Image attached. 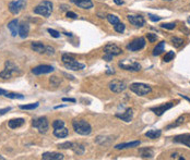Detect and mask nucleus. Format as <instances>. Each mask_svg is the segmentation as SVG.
Returning <instances> with one entry per match:
<instances>
[{
	"label": "nucleus",
	"instance_id": "obj_1",
	"mask_svg": "<svg viewBox=\"0 0 190 160\" xmlns=\"http://www.w3.org/2000/svg\"><path fill=\"white\" fill-rule=\"evenodd\" d=\"M72 127L74 132L80 134V135H90L91 132H92V127H91L90 123L85 120H74L72 123Z\"/></svg>",
	"mask_w": 190,
	"mask_h": 160
},
{
	"label": "nucleus",
	"instance_id": "obj_22",
	"mask_svg": "<svg viewBox=\"0 0 190 160\" xmlns=\"http://www.w3.org/2000/svg\"><path fill=\"white\" fill-rule=\"evenodd\" d=\"M29 32H30V26H29L27 23H22V24L19 25V35H20L22 38L27 37Z\"/></svg>",
	"mask_w": 190,
	"mask_h": 160
},
{
	"label": "nucleus",
	"instance_id": "obj_15",
	"mask_svg": "<svg viewBox=\"0 0 190 160\" xmlns=\"http://www.w3.org/2000/svg\"><path fill=\"white\" fill-rule=\"evenodd\" d=\"M72 3H74L76 6L82 9H91L93 8V2L92 0H70Z\"/></svg>",
	"mask_w": 190,
	"mask_h": 160
},
{
	"label": "nucleus",
	"instance_id": "obj_17",
	"mask_svg": "<svg viewBox=\"0 0 190 160\" xmlns=\"http://www.w3.org/2000/svg\"><path fill=\"white\" fill-rule=\"evenodd\" d=\"M140 144H141L140 141H134V142H130V143H122V144H118V145L115 146V149L120 150V149H127V148L138 147Z\"/></svg>",
	"mask_w": 190,
	"mask_h": 160
},
{
	"label": "nucleus",
	"instance_id": "obj_48",
	"mask_svg": "<svg viewBox=\"0 0 190 160\" xmlns=\"http://www.w3.org/2000/svg\"><path fill=\"white\" fill-rule=\"evenodd\" d=\"M62 101H69V103H76L74 98H62Z\"/></svg>",
	"mask_w": 190,
	"mask_h": 160
},
{
	"label": "nucleus",
	"instance_id": "obj_13",
	"mask_svg": "<svg viewBox=\"0 0 190 160\" xmlns=\"http://www.w3.org/2000/svg\"><path fill=\"white\" fill-rule=\"evenodd\" d=\"M104 51H105V54H112V56H119L122 54V50L115 44H107L104 47Z\"/></svg>",
	"mask_w": 190,
	"mask_h": 160
},
{
	"label": "nucleus",
	"instance_id": "obj_51",
	"mask_svg": "<svg viewBox=\"0 0 190 160\" xmlns=\"http://www.w3.org/2000/svg\"><path fill=\"white\" fill-rule=\"evenodd\" d=\"M180 96H181V97H184V98H185V99H187V100H188V101H190V98H188V97H186V96H184V95H180Z\"/></svg>",
	"mask_w": 190,
	"mask_h": 160
},
{
	"label": "nucleus",
	"instance_id": "obj_28",
	"mask_svg": "<svg viewBox=\"0 0 190 160\" xmlns=\"http://www.w3.org/2000/svg\"><path fill=\"white\" fill-rule=\"evenodd\" d=\"M164 47H165V42H158V44L155 46V48L153 49V56H160V54L164 51Z\"/></svg>",
	"mask_w": 190,
	"mask_h": 160
},
{
	"label": "nucleus",
	"instance_id": "obj_24",
	"mask_svg": "<svg viewBox=\"0 0 190 160\" xmlns=\"http://www.w3.org/2000/svg\"><path fill=\"white\" fill-rule=\"evenodd\" d=\"M139 155L141 158H149V159H151V158H153L154 153L151 148H141V149H139Z\"/></svg>",
	"mask_w": 190,
	"mask_h": 160
},
{
	"label": "nucleus",
	"instance_id": "obj_25",
	"mask_svg": "<svg viewBox=\"0 0 190 160\" xmlns=\"http://www.w3.org/2000/svg\"><path fill=\"white\" fill-rule=\"evenodd\" d=\"M31 47H32V49H33L34 51L38 52V54H44V52H45V49H46L45 46L39 42H32V45H31Z\"/></svg>",
	"mask_w": 190,
	"mask_h": 160
},
{
	"label": "nucleus",
	"instance_id": "obj_5",
	"mask_svg": "<svg viewBox=\"0 0 190 160\" xmlns=\"http://www.w3.org/2000/svg\"><path fill=\"white\" fill-rule=\"evenodd\" d=\"M32 125H33V127L37 129L39 133H42V134L46 133L49 129L48 120H47L45 117H41V118L34 119L33 122H32Z\"/></svg>",
	"mask_w": 190,
	"mask_h": 160
},
{
	"label": "nucleus",
	"instance_id": "obj_3",
	"mask_svg": "<svg viewBox=\"0 0 190 160\" xmlns=\"http://www.w3.org/2000/svg\"><path fill=\"white\" fill-rule=\"evenodd\" d=\"M34 13H36V14L39 15H43V16H45V18H48L49 15L51 14V11H53V3L50 1H42V2H39L35 8H34Z\"/></svg>",
	"mask_w": 190,
	"mask_h": 160
},
{
	"label": "nucleus",
	"instance_id": "obj_46",
	"mask_svg": "<svg viewBox=\"0 0 190 160\" xmlns=\"http://www.w3.org/2000/svg\"><path fill=\"white\" fill-rule=\"evenodd\" d=\"M11 110V108L10 107H7V108H5V109H0V115H3L6 112H8V111H10Z\"/></svg>",
	"mask_w": 190,
	"mask_h": 160
},
{
	"label": "nucleus",
	"instance_id": "obj_27",
	"mask_svg": "<svg viewBox=\"0 0 190 160\" xmlns=\"http://www.w3.org/2000/svg\"><path fill=\"white\" fill-rule=\"evenodd\" d=\"M71 149L78 155H83L84 154V150H85L84 146L82 145V144H78V143H73Z\"/></svg>",
	"mask_w": 190,
	"mask_h": 160
},
{
	"label": "nucleus",
	"instance_id": "obj_33",
	"mask_svg": "<svg viewBox=\"0 0 190 160\" xmlns=\"http://www.w3.org/2000/svg\"><path fill=\"white\" fill-rule=\"evenodd\" d=\"M174 58H175V52L174 51H168L167 54H165V56H164L163 60L164 62H169V61L174 60Z\"/></svg>",
	"mask_w": 190,
	"mask_h": 160
},
{
	"label": "nucleus",
	"instance_id": "obj_53",
	"mask_svg": "<svg viewBox=\"0 0 190 160\" xmlns=\"http://www.w3.org/2000/svg\"><path fill=\"white\" fill-rule=\"evenodd\" d=\"M188 23L190 24V18H188Z\"/></svg>",
	"mask_w": 190,
	"mask_h": 160
},
{
	"label": "nucleus",
	"instance_id": "obj_36",
	"mask_svg": "<svg viewBox=\"0 0 190 160\" xmlns=\"http://www.w3.org/2000/svg\"><path fill=\"white\" fill-rule=\"evenodd\" d=\"M65 127V122L62 120H55L53 122V127L54 129H59V127Z\"/></svg>",
	"mask_w": 190,
	"mask_h": 160
},
{
	"label": "nucleus",
	"instance_id": "obj_42",
	"mask_svg": "<svg viewBox=\"0 0 190 160\" xmlns=\"http://www.w3.org/2000/svg\"><path fill=\"white\" fill-rule=\"evenodd\" d=\"M45 51L47 52V54H49V56H50V54H55V49L53 48V47H50V46H47V47H46V49H45Z\"/></svg>",
	"mask_w": 190,
	"mask_h": 160
},
{
	"label": "nucleus",
	"instance_id": "obj_54",
	"mask_svg": "<svg viewBox=\"0 0 190 160\" xmlns=\"http://www.w3.org/2000/svg\"><path fill=\"white\" fill-rule=\"evenodd\" d=\"M166 1H173V0H166Z\"/></svg>",
	"mask_w": 190,
	"mask_h": 160
},
{
	"label": "nucleus",
	"instance_id": "obj_47",
	"mask_svg": "<svg viewBox=\"0 0 190 160\" xmlns=\"http://www.w3.org/2000/svg\"><path fill=\"white\" fill-rule=\"evenodd\" d=\"M113 57H114V56H112V54H106L105 56H104V60H106V61H112Z\"/></svg>",
	"mask_w": 190,
	"mask_h": 160
},
{
	"label": "nucleus",
	"instance_id": "obj_9",
	"mask_svg": "<svg viewBox=\"0 0 190 160\" xmlns=\"http://www.w3.org/2000/svg\"><path fill=\"white\" fill-rule=\"evenodd\" d=\"M144 46L145 39L143 37H139V38H136V39H133L132 42H130L129 45L127 46V49L130 50V51H139V50L144 48Z\"/></svg>",
	"mask_w": 190,
	"mask_h": 160
},
{
	"label": "nucleus",
	"instance_id": "obj_20",
	"mask_svg": "<svg viewBox=\"0 0 190 160\" xmlns=\"http://www.w3.org/2000/svg\"><path fill=\"white\" fill-rule=\"evenodd\" d=\"M8 28H9V31L11 32V34H12V36H17L19 34V21L18 20H12V21L9 22V24H8Z\"/></svg>",
	"mask_w": 190,
	"mask_h": 160
},
{
	"label": "nucleus",
	"instance_id": "obj_26",
	"mask_svg": "<svg viewBox=\"0 0 190 160\" xmlns=\"http://www.w3.org/2000/svg\"><path fill=\"white\" fill-rule=\"evenodd\" d=\"M162 134V131L161 130H150L148 131L146 133H145V136L148 137V138H151V139H156L158 138Z\"/></svg>",
	"mask_w": 190,
	"mask_h": 160
},
{
	"label": "nucleus",
	"instance_id": "obj_29",
	"mask_svg": "<svg viewBox=\"0 0 190 160\" xmlns=\"http://www.w3.org/2000/svg\"><path fill=\"white\" fill-rule=\"evenodd\" d=\"M5 96L7 98H10V99H24V96L21 95V94H17V93H6Z\"/></svg>",
	"mask_w": 190,
	"mask_h": 160
},
{
	"label": "nucleus",
	"instance_id": "obj_44",
	"mask_svg": "<svg viewBox=\"0 0 190 160\" xmlns=\"http://www.w3.org/2000/svg\"><path fill=\"white\" fill-rule=\"evenodd\" d=\"M170 158H172V159H185L184 156H181V155L177 154V153H175V154H173L172 156H170Z\"/></svg>",
	"mask_w": 190,
	"mask_h": 160
},
{
	"label": "nucleus",
	"instance_id": "obj_40",
	"mask_svg": "<svg viewBox=\"0 0 190 160\" xmlns=\"http://www.w3.org/2000/svg\"><path fill=\"white\" fill-rule=\"evenodd\" d=\"M146 37H148V40L150 42H154L157 40V36L156 34H152V33H149L148 35H146Z\"/></svg>",
	"mask_w": 190,
	"mask_h": 160
},
{
	"label": "nucleus",
	"instance_id": "obj_43",
	"mask_svg": "<svg viewBox=\"0 0 190 160\" xmlns=\"http://www.w3.org/2000/svg\"><path fill=\"white\" fill-rule=\"evenodd\" d=\"M149 16H150V20H151V21H153V22L160 21L161 19H162L161 16H157V15H153V14H150Z\"/></svg>",
	"mask_w": 190,
	"mask_h": 160
},
{
	"label": "nucleus",
	"instance_id": "obj_18",
	"mask_svg": "<svg viewBox=\"0 0 190 160\" xmlns=\"http://www.w3.org/2000/svg\"><path fill=\"white\" fill-rule=\"evenodd\" d=\"M42 159L44 160H61L63 159V155L59 153H45L42 155Z\"/></svg>",
	"mask_w": 190,
	"mask_h": 160
},
{
	"label": "nucleus",
	"instance_id": "obj_10",
	"mask_svg": "<svg viewBox=\"0 0 190 160\" xmlns=\"http://www.w3.org/2000/svg\"><path fill=\"white\" fill-rule=\"evenodd\" d=\"M108 86L109 89L114 93H121L127 88L126 83L122 81H119V80H113L112 82H109Z\"/></svg>",
	"mask_w": 190,
	"mask_h": 160
},
{
	"label": "nucleus",
	"instance_id": "obj_30",
	"mask_svg": "<svg viewBox=\"0 0 190 160\" xmlns=\"http://www.w3.org/2000/svg\"><path fill=\"white\" fill-rule=\"evenodd\" d=\"M38 106H39V103H30V105H21L20 108H21L22 110H34V109H36Z\"/></svg>",
	"mask_w": 190,
	"mask_h": 160
},
{
	"label": "nucleus",
	"instance_id": "obj_45",
	"mask_svg": "<svg viewBox=\"0 0 190 160\" xmlns=\"http://www.w3.org/2000/svg\"><path fill=\"white\" fill-rule=\"evenodd\" d=\"M67 16L70 18V19H77L78 18V15H77L74 12H71V11H68V12H67Z\"/></svg>",
	"mask_w": 190,
	"mask_h": 160
},
{
	"label": "nucleus",
	"instance_id": "obj_50",
	"mask_svg": "<svg viewBox=\"0 0 190 160\" xmlns=\"http://www.w3.org/2000/svg\"><path fill=\"white\" fill-rule=\"evenodd\" d=\"M6 93H7V92L5 91V89H1V88H0V95H5Z\"/></svg>",
	"mask_w": 190,
	"mask_h": 160
},
{
	"label": "nucleus",
	"instance_id": "obj_31",
	"mask_svg": "<svg viewBox=\"0 0 190 160\" xmlns=\"http://www.w3.org/2000/svg\"><path fill=\"white\" fill-rule=\"evenodd\" d=\"M170 42H172V44H173V46H174V47H176V48H179V47L182 45L184 40L181 39V38H179V37H173L172 39H170Z\"/></svg>",
	"mask_w": 190,
	"mask_h": 160
},
{
	"label": "nucleus",
	"instance_id": "obj_21",
	"mask_svg": "<svg viewBox=\"0 0 190 160\" xmlns=\"http://www.w3.org/2000/svg\"><path fill=\"white\" fill-rule=\"evenodd\" d=\"M25 123V120L22 118L18 119H12L8 122V125H9L10 129H18V127H21L23 124Z\"/></svg>",
	"mask_w": 190,
	"mask_h": 160
},
{
	"label": "nucleus",
	"instance_id": "obj_41",
	"mask_svg": "<svg viewBox=\"0 0 190 160\" xmlns=\"http://www.w3.org/2000/svg\"><path fill=\"white\" fill-rule=\"evenodd\" d=\"M60 82H61V81H60L59 79H58L57 76H53V77L50 79V83H51L53 85H55V86H57L58 84H60Z\"/></svg>",
	"mask_w": 190,
	"mask_h": 160
},
{
	"label": "nucleus",
	"instance_id": "obj_2",
	"mask_svg": "<svg viewBox=\"0 0 190 160\" xmlns=\"http://www.w3.org/2000/svg\"><path fill=\"white\" fill-rule=\"evenodd\" d=\"M62 62L67 69L72 70V71H78V70H83L85 68V64L81 63L77 61L76 59L69 54H63L62 56Z\"/></svg>",
	"mask_w": 190,
	"mask_h": 160
},
{
	"label": "nucleus",
	"instance_id": "obj_52",
	"mask_svg": "<svg viewBox=\"0 0 190 160\" xmlns=\"http://www.w3.org/2000/svg\"><path fill=\"white\" fill-rule=\"evenodd\" d=\"M0 160H5V157H2V156H0Z\"/></svg>",
	"mask_w": 190,
	"mask_h": 160
},
{
	"label": "nucleus",
	"instance_id": "obj_23",
	"mask_svg": "<svg viewBox=\"0 0 190 160\" xmlns=\"http://www.w3.org/2000/svg\"><path fill=\"white\" fill-rule=\"evenodd\" d=\"M69 134V131L67 130L66 127H59V129H55L54 130V135L58 138H63V137H67Z\"/></svg>",
	"mask_w": 190,
	"mask_h": 160
},
{
	"label": "nucleus",
	"instance_id": "obj_49",
	"mask_svg": "<svg viewBox=\"0 0 190 160\" xmlns=\"http://www.w3.org/2000/svg\"><path fill=\"white\" fill-rule=\"evenodd\" d=\"M114 2L118 6H121V4H124V1L122 0H114Z\"/></svg>",
	"mask_w": 190,
	"mask_h": 160
},
{
	"label": "nucleus",
	"instance_id": "obj_11",
	"mask_svg": "<svg viewBox=\"0 0 190 160\" xmlns=\"http://www.w3.org/2000/svg\"><path fill=\"white\" fill-rule=\"evenodd\" d=\"M174 105H175L174 103H164V105H161V106H157V107H154V108H151V110L156 115L161 117V115H163L164 112H166L167 110H169L170 108H173V107H174Z\"/></svg>",
	"mask_w": 190,
	"mask_h": 160
},
{
	"label": "nucleus",
	"instance_id": "obj_35",
	"mask_svg": "<svg viewBox=\"0 0 190 160\" xmlns=\"http://www.w3.org/2000/svg\"><path fill=\"white\" fill-rule=\"evenodd\" d=\"M72 142H66V143H62V144H59L58 145V148H61V149H71L72 147Z\"/></svg>",
	"mask_w": 190,
	"mask_h": 160
},
{
	"label": "nucleus",
	"instance_id": "obj_6",
	"mask_svg": "<svg viewBox=\"0 0 190 160\" xmlns=\"http://www.w3.org/2000/svg\"><path fill=\"white\" fill-rule=\"evenodd\" d=\"M17 71H18V67L11 61H7L3 71L0 72V77L1 79H10L13 75V73H15Z\"/></svg>",
	"mask_w": 190,
	"mask_h": 160
},
{
	"label": "nucleus",
	"instance_id": "obj_7",
	"mask_svg": "<svg viewBox=\"0 0 190 160\" xmlns=\"http://www.w3.org/2000/svg\"><path fill=\"white\" fill-rule=\"evenodd\" d=\"M118 65L121 69L127 70V71H132V72H138V71L141 70V65L138 62H136V61H131L130 62L129 60H122L118 63Z\"/></svg>",
	"mask_w": 190,
	"mask_h": 160
},
{
	"label": "nucleus",
	"instance_id": "obj_14",
	"mask_svg": "<svg viewBox=\"0 0 190 160\" xmlns=\"http://www.w3.org/2000/svg\"><path fill=\"white\" fill-rule=\"evenodd\" d=\"M128 21L137 27H142L145 24V20L141 15H128Z\"/></svg>",
	"mask_w": 190,
	"mask_h": 160
},
{
	"label": "nucleus",
	"instance_id": "obj_34",
	"mask_svg": "<svg viewBox=\"0 0 190 160\" xmlns=\"http://www.w3.org/2000/svg\"><path fill=\"white\" fill-rule=\"evenodd\" d=\"M114 28L116 32H118V33H122L125 31V24L124 23H121V22H119V23H117L116 25H114Z\"/></svg>",
	"mask_w": 190,
	"mask_h": 160
},
{
	"label": "nucleus",
	"instance_id": "obj_19",
	"mask_svg": "<svg viewBox=\"0 0 190 160\" xmlns=\"http://www.w3.org/2000/svg\"><path fill=\"white\" fill-rule=\"evenodd\" d=\"M174 142L180 143L182 145H186L187 147L190 148V135H187V134H185V135H178L174 138Z\"/></svg>",
	"mask_w": 190,
	"mask_h": 160
},
{
	"label": "nucleus",
	"instance_id": "obj_4",
	"mask_svg": "<svg viewBox=\"0 0 190 160\" xmlns=\"http://www.w3.org/2000/svg\"><path fill=\"white\" fill-rule=\"evenodd\" d=\"M130 91L137 94L138 96H146L152 92V87L144 83H133L130 85Z\"/></svg>",
	"mask_w": 190,
	"mask_h": 160
},
{
	"label": "nucleus",
	"instance_id": "obj_37",
	"mask_svg": "<svg viewBox=\"0 0 190 160\" xmlns=\"http://www.w3.org/2000/svg\"><path fill=\"white\" fill-rule=\"evenodd\" d=\"M184 119H185V117H180V118L176 121L175 123H173V124H170V125H168V127H167V130H168V129H172V127H178V125H180V124L184 122Z\"/></svg>",
	"mask_w": 190,
	"mask_h": 160
},
{
	"label": "nucleus",
	"instance_id": "obj_12",
	"mask_svg": "<svg viewBox=\"0 0 190 160\" xmlns=\"http://www.w3.org/2000/svg\"><path fill=\"white\" fill-rule=\"evenodd\" d=\"M54 68L50 67V65H46V64H43V65H38V67H35L32 72L35 74V75H42V74H48L54 71Z\"/></svg>",
	"mask_w": 190,
	"mask_h": 160
},
{
	"label": "nucleus",
	"instance_id": "obj_32",
	"mask_svg": "<svg viewBox=\"0 0 190 160\" xmlns=\"http://www.w3.org/2000/svg\"><path fill=\"white\" fill-rule=\"evenodd\" d=\"M107 20H108V22L110 23V24L113 25H116L117 23H119V18L118 16H116V15L114 14H108L107 15Z\"/></svg>",
	"mask_w": 190,
	"mask_h": 160
},
{
	"label": "nucleus",
	"instance_id": "obj_16",
	"mask_svg": "<svg viewBox=\"0 0 190 160\" xmlns=\"http://www.w3.org/2000/svg\"><path fill=\"white\" fill-rule=\"evenodd\" d=\"M116 117L119 119H121L122 121L125 122H130V121L132 120V117H133V112H132V109L131 108H128L124 113H117Z\"/></svg>",
	"mask_w": 190,
	"mask_h": 160
},
{
	"label": "nucleus",
	"instance_id": "obj_38",
	"mask_svg": "<svg viewBox=\"0 0 190 160\" xmlns=\"http://www.w3.org/2000/svg\"><path fill=\"white\" fill-rule=\"evenodd\" d=\"M176 24L175 23H164V24L161 25L162 28H165V30H173V28H175Z\"/></svg>",
	"mask_w": 190,
	"mask_h": 160
},
{
	"label": "nucleus",
	"instance_id": "obj_8",
	"mask_svg": "<svg viewBox=\"0 0 190 160\" xmlns=\"http://www.w3.org/2000/svg\"><path fill=\"white\" fill-rule=\"evenodd\" d=\"M26 6V0H14L9 2V10L12 14H18Z\"/></svg>",
	"mask_w": 190,
	"mask_h": 160
},
{
	"label": "nucleus",
	"instance_id": "obj_39",
	"mask_svg": "<svg viewBox=\"0 0 190 160\" xmlns=\"http://www.w3.org/2000/svg\"><path fill=\"white\" fill-rule=\"evenodd\" d=\"M47 31H48V33L50 34L51 36L55 37V38H59V37H60V33H59V32H57V31L53 30V28H48Z\"/></svg>",
	"mask_w": 190,
	"mask_h": 160
}]
</instances>
